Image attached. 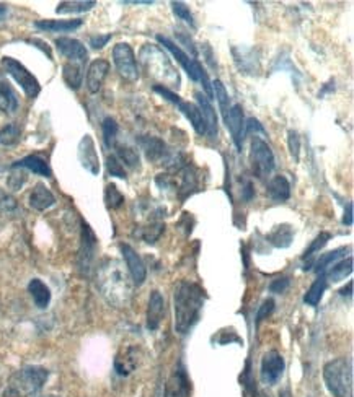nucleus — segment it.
Here are the masks:
<instances>
[{"label": "nucleus", "mask_w": 354, "mask_h": 397, "mask_svg": "<svg viewBox=\"0 0 354 397\" xmlns=\"http://www.w3.org/2000/svg\"><path fill=\"white\" fill-rule=\"evenodd\" d=\"M116 259H105L97 269V287L108 303L116 308L128 307L133 296V282Z\"/></svg>", "instance_id": "nucleus-1"}, {"label": "nucleus", "mask_w": 354, "mask_h": 397, "mask_svg": "<svg viewBox=\"0 0 354 397\" xmlns=\"http://www.w3.org/2000/svg\"><path fill=\"white\" fill-rule=\"evenodd\" d=\"M206 300V291L194 282H180L174 295L175 331L186 336L199 321Z\"/></svg>", "instance_id": "nucleus-2"}, {"label": "nucleus", "mask_w": 354, "mask_h": 397, "mask_svg": "<svg viewBox=\"0 0 354 397\" xmlns=\"http://www.w3.org/2000/svg\"><path fill=\"white\" fill-rule=\"evenodd\" d=\"M49 371L43 367H25L13 373L2 397H35L46 385Z\"/></svg>", "instance_id": "nucleus-3"}, {"label": "nucleus", "mask_w": 354, "mask_h": 397, "mask_svg": "<svg viewBox=\"0 0 354 397\" xmlns=\"http://www.w3.org/2000/svg\"><path fill=\"white\" fill-rule=\"evenodd\" d=\"M324 380L333 397H354V373L349 358H335L326 363Z\"/></svg>", "instance_id": "nucleus-4"}, {"label": "nucleus", "mask_w": 354, "mask_h": 397, "mask_svg": "<svg viewBox=\"0 0 354 397\" xmlns=\"http://www.w3.org/2000/svg\"><path fill=\"white\" fill-rule=\"evenodd\" d=\"M140 59H142V64L147 67L149 74H152V77H157V79L165 81L169 86H176V88H178V72L171 66L170 59L167 57V54L163 52L158 46H144L142 51H140ZM169 86H167V88H169Z\"/></svg>", "instance_id": "nucleus-5"}, {"label": "nucleus", "mask_w": 354, "mask_h": 397, "mask_svg": "<svg viewBox=\"0 0 354 397\" xmlns=\"http://www.w3.org/2000/svg\"><path fill=\"white\" fill-rule=\"evenodd\" d=\"M157 41L163 46V48L167 49V51L171 52V56H174L176 59V62H178L180 66L185 68V72L188 74L189 79H192L193 81H201L203 88H204V91H206V97L207 98L211 99L212 97H214V93H212V85H211V81H209V77H207L206 70H204L203 66L196 61V59H193L192 56H188V54H186L178 44H175L174 41L167 38V36L158 35Z\"/></svg>", "instance_id": "nucleus-6"}, {"label": "nucleus", "mask_w": 354, "mask_h": 397, "mask_svg": "<svg viewBox=\"0 0 354 397\" xmlns=\"http://www.w3.org/2000/svg\"><path fill=\"white\" fill-rule=\"evenodd\" d=\"M0 64H2L3 70H6L7 74L10 75L12 79L21 86V90L25 91L26 97H28V98H36V97H38L39 91H41L39 81H38V79H36L33 74H31L28 68L24 66V64L18 62L17 59L7 57V56L2 57V61H0Z\"/></svg>", "instance_id": "nucleus-7"}, {"label": "nucleus", "mask_w": 354, "mask_h": 397, "mask_svg": "<svg viewBox=\"0 0 354 397\" xmlns=\"http://www.w3.org/2000/svg\"><path fill=\"white\" fill-rule=\"evenodd\" d=\"M250 162H252L253 173H255L257 177H260V180L271 175V171L274 170L273 150L258 135L253 137L252 145H250Z\"/></svg>", "instance_id": "nucleus-8"}, {"label": "nucleus", "mask_w": 354, "mask_h": 397, "mask_svg": "<svg viewBox=\"0 0 354 397\" xmlns=\"http://www.w3.org/2000/svg\"><path fill=\"white\" fill-rule=\"evenodd\" d=\"M113 62L122 79L136 81L139 79V67L136 62V54L128 43H118L113 48Z\"/></svg>", "instance_id": "nucleus-9"}, {"label": "nucleus", "mask_w": 354, "mask_h": 397, "mask_svg": "<svg viewBox=\"0 0 354 397\" xmlns=\"http://www.w3.org/2000/svg\"><path fill=\"white\" fill-rule=\"evenodd\" d=\"M97 251V236L88 226V223L82 222V235H80V249H79V271L87 275L92 269V262Z\"/></svg>", "instance_id": "nucleus-10"}, {"label": "nucleus", "mask_w": 354, "mask_h": 397, "mask_svg": "<svg viewBox=\"0 0 354 397\" xmlns=\"http://www.w3.org/2000/svg\"><path fill=\"white\" fill-rule=\"evenodd\" d=\"M286 368L284 357L276 350H270L261 358V378L270 386L276 385L283 376Z\"/></svg>", "instance_id": "nucleus-11"}, {"label": "nucleus", "mask_w": 354, "mask_h": 397, "mask_svg": "<svg viewBox=\"0 0 354 397\" xmlns=\"http://www.w3.org/2000/svg\"><path fill=\"white\" fill-rule=\"evenodd\" d=\"M245 116H243V108L240 106V104H232L229 109V113H227V117L224 119L227 129L230 130V134H232V140L235 144V147L237 150H242V145H243V139L245 135H247V132H245Z\"/></svg>", "instance_id": "nucleus-12"}, {"label": "nucleus", "mask_w": 354, "mask_h": 397, "mask_svg": "<svg viewBox=\"0 0 354 397\" xmlns=\"http://www.w3.org/2000/svg\"><path fill=\"white\" fill-rule=\"evenodd\" d=\"M120 249L122 253V258H124L129 275L133 278V284L138 287L142 285L145 282V277H147V269H145V264L142 262V259H140V255L136 253L129 244H121Z\"/></svg>", "instance_id": "nucleus-13"}, {"label": "nucleus", "mask_w": 354, "mask_h": 397, "mask_svg": "<svg viewBox=\"0 0 354 397\" xmlns=\"http://www.w3.org/2000/svg\"><path fill=\"white\" fill-rule=\"evenodd\" d=\"M56 48L62 56L67 57V61L69 62H75V64H80V66H85L88 61L87 49H85V46L82 44L79 39L66 38V36L64 38H57Z\"/></svg>", "instance_id": "nucleus-14"}, {"label": "nucleus", "mask_w": 354, "mask_h": 397, "mask_svg": "<svg viewBox=\"0 0 354 397\" xmlns=\"http://www.w3.org/2000/svg\"><path fill=\"white\" fill-rule=\"evenodd\" d=\"M79 159L80 165L85 168L88 173H92L93 176H97L100 173V159L97 148H95L93 139L88 134L82 137L79 144Z\"/></svg>", "instance_id": "nucleus-15"}, {"label": "nucleus", "mask_w": 354, "mask_h": 397, "mask_svg": "<svg viewBox=\"0 0 354 397\" xmlns=\"http://www.w3.org/2000/svg\"><path fill=\"white\" fill-rule=\"evenodd\" d=\"M194 98L198 101V108L203 114L204 124H206V134L211 137V139H216L217 130H219V124H217V114L216 109L212 108L211 99L203 93V91H196L194 93Z\"/></svg>", "instance_id": "nucleus-16"}, {"label": "nucleus", "mask_w": 354, "mask_h": 397, "mask_svg": "<svg viewBox=\"0 0 354 397\" xmlns=\"http://www.w3.org/2000/svg\"><path fill=\"white\" fill-rule=\"evenodd\" d=\"M189 396V380L185 368L178 365L171 373L165 385V396L163 397H188Z\"/></svg>", "instance_id": "nucleus-17"}, {"label": "nucleus", "mask_w": 354, "mask_h": 397, "mask_svg": "<svg viewBox=\"0 0 354 397\" xmlns=\"http://www.w3.org/2000/svg\"><path fill=\"white\" fill-rule=\"evenodd\" d=\"M108 72H110V62L105 61V59H97V61L90 64L87 72V88L90 93H98L103 81L108 77Z\"/></svg>", "instance_id": "nucleus-18"}, {"label": "nucleus", "mask_w": 354, "mask_h": 397, "mask_svg": "<svg viewBox=\"0 0 354 397\" xmlns=\"http://www.w3.org/2000/svg\"><path fill=\"white\" fill-rule=\"evenodd\" d=\"M165 316V300L160 295V291L153 290L149 298L147 308V327L151 331H157L160 327V322Z\"/></svg>", "instance_id": "nucleus-19"}, {"label": "nucleus", "mask_w": 354, "mask_h": 397, "mask_svg": "<svg viewBox=\"0 0 354 397\" xmlns=\"http://www.w3.org/2000/svg\"><path fill=\"white\" fill-rule=\"evenodd\" d=\"M138 142L142 148V152L145 153L149 162H158L165 157L167 153V145L160 137H153V135H140L138 139Z\"/></svg>", "instance_id": "nucleus-20"}, {"label": "nucleus", "mask_w": 354, "mask_h": 397, "mask_svg": "<svg viewBox=\"0 0 354 397\" xmlns=\"http://www.w3.org/2000/svg\"><path fill=\"white\" fill-rule=\"evenodd\" d=\"M138 349L136 347H128V349H122L120 354L116 355L115 360V368L118 375L128 376L138 368Z\"/></svg>", "instance_id": "nucleus-21"}, {"label": "nucleus", "mask_w": 354, "mask_h": 397, "mask_svg": "<svg viewBox=\"0 0 354 397\" xmlns=\"http://www.w3.org/2000/svg\"><path fill=\"white\" fill-rule=\"evenodd\" d=\"M12 168H20V170L24 168V170H28L31 173H35V175H39L43 177L53 176V171L51 168H49L46 159L38 157V155H30V157L18 159V162L13 163Z\"/></svg>", "instance_id": "nucleus-22"}, {"label": "nucleus", "mask_w": 354, "mask_h": 397, "mask_svg": "<svg viewBox=\"0 0 354 397\" xmlns=\"http://www.w3.org/2000/svg\"><path fill=\"white\" fill-rule=\"evenodd\" d=\"M80 18L74 20H38L35 21V28L41 31H48V33H67V31H74L82 26Z\"/></svg>", "instance_id": "nucleus-23"}, {"label": "nucleus", "mask_w": 354, "mask_h": 397, "mask_svg": "<svg viewBox=\"0 0 354 397\" xmlns=\"http://www.w3.org/2000/svg\"><path fill=\"white\" fill-rule=\"evenodd\" d=\"M266 194L273 202H286L290 197V184L288 177L283 175H278L271 177L266 186Z\"/></svg>", "instance_id": "nucleus-24"}, {"label": "nucleus", "mask_w": 354, "mask_h": 397, "mask_svg": "<svg viewBox=\"0 0 354 397\" xmlns=\"http://www.w3.org/2000/svg\"><path fill=\"white\" fill-rule=\"evenodd\" d=\"M56 204V197H54V194L49 191L46 186L44 184H36L35 189L31 191L30 194V205L33 207L35 210H38V212H44V210H48L49 207H53V205Z\"/></svg>", "instance_id": "nucleus-25"}, {"label": "nucleus", "mask_w": 354, "mask_h": 397, "mask_svg": "<svg viewBox=\"0 0 354 397\" xmlns=\"http://www.w3.org/2000/svg\"><path fill=\"white\" fill-rule=\"evenodd\" d=\"M199 188V180H198V171L193 166H185L181 170V181L180 186L176 188V194L180 195L181 200H185L188 195L196 193Z\"/></svg>", "instance_id": "nucleus-26"}, {"label": "nucleus", "mask_w": 354, "mask_h": 397, "mask_svg": "<svg viewBox=\"0 0 354 397\" xmlns=\"http://www.w3.org/2000/svg\"><path fill=\"white\" fill-rule=\"evenodd\" d=\"M176 108L180 109L181 113H183V116L192 122L194 132H196L198 135H204L206 134V124H204V119H203V114L199 111V108L196 106L194 103H186L181 99V101L176 104Z\"/></svg>", "instance_id": "nucleus-27"}, {"label": "nucleus", "mask_w": 354, "mask_h": 397, "mask_svg": "<svg viewBox=\"0 0 354 397\" xmlns=\"http://www.w3.org/2000/svg\"><path fill=\"white\" fill-rule=\"evenodd\" d=\"M28 291L35 304L39 309H46L49 307V303H51V290L48 289L44 282H41L39 278H33L28 284Z\"/></svg>", "instance_id": "nucleus-28"}, {"label": "nucleus", "mask_w": 354, "mask_h": 397, "mask_svg": "<svg viewBox=\"0 0 354 397\" xmlns=\"http://www.w3.org/2000/svg\"><path fill=\"white\" fill-rule=\"evenodd\" d=\"M18 109V97L15 90L7 81L0 80V111L6 114H15Z\"/></svg>", "instance_id": "nucleus-29"}, {"label": "nucleus", "mask_w": 354, "mask_h": 397, "mask_svg": "<svg viewBox=\"0 0 354 397\" xmlns=\"http://www.w3.org/2000/svg\"><path fill=\"white\" fill-rule=\"evenodd\" d=\"M62 79L72 90H79L84 80V66L75 62H66L62 67Z\"/></svg>", "instance_id": "nucleus-30"}, {"label": "nucleus", "mask_w": 354, "mask_h": 397, "mask_svg": "<svg viewBox=\"0 0 354 397\" xmlns=\"http://www.w3.org/2000/svg\"><path fill=\"white\" fill-rule=\"evenodd\" d=\"M353 273V258L343 259V261L335 262L333 266L330 267L328 272H325L324 275L326 278V282H342L346 278L348 275Z\"/></svg>", "instance_id": "nucleus-31"}, {"label": "nucleus", "mask_w": 354, "mask_h": 397, "mask_svg": "<svg viewBox=\"0 0 354 397\" xmlns=\"http://www.w3.org/2000/svg\"><path fill=\"white\" fill-rule=\"evenodd\" d=\"M326 287H328V282H326L324 273H320V277L317 278L314 284L310 285V289L307 290L306 296H304V301H306L308 307H317V304L320 303L322 296L325 293Z\"/></svg>", "instance_id": "nucleus-32"}, {"label": "nucleus", "mask_w": 354, "mask_h": 397, "mask_svg": "<svg viewBox=\"0 0 354 397\" xmlns=\"http://www.w3.org/2000/svg\"><path fill=\"white\" fill-rule=\"evenodd\" d=\"M292 238H294L292 228L289 225H281L268 236V241H270L273 246H276V248H289L290 243H292Z\"/></svg>", "instance_id": "nucleus-33"}, {"label": "nucleus", "mask_w": 354, "mask_h": 397, "mask_svg": "<svg viewBox=\"0 0 354 397\" xmlns=\"http://www.w3.org/2000/svg\"><path fill=\"white\" fill-rule=\"evenodd\" d=\"M116 147V158L120 159L122 166H128L131 170L139 168V153L134 148L128 147V145H115Z\"/></svg>", "instance_id": "nucleus-34"}, {"label": "nucleus", "mask_w": 354, "mask_h": 397, "mask_svg": "<svg viewBox=\"0 0 354 397\" xmlns=\"http://www.w3.org/2000/svg\"><path fill=\"white\" fill-rule=\"evenodd\" d=\"M348 251H349V248H339V249L331 251V253L324 254L319 259V261L315 262V272L317 273H325L331 266H333L335 262L339 261V259H342L343 255L348 253Z\"/></svg>", "instance_id": "nucleus-35"}, {"label": "nucleus", "mask_w": 354, "mask_h": 397, "mask_svg": "<svg viewBox=\"0 0 354 397\" xmlns=\"http://www.w3.org/2000/svg\"><path fill=\"white\" fill-rule=\"evenodd\" d=\"M211 85H212V93H214L217 103H219V109H221V114H222V119H225L227 113H229V109H230L229 93H227L225 86H224V84H222L221 80H214Z\"/></svg>", "instance_id": "nucleus-36"}, {"label": "nucleus", "mask_w": 354, "mask_h": 397, "mask_svg": "<svg viewBox=\"0 0 354 397\" xmlns=\"http://www.w3.org/2000/svg\"><path fill=\"white\" fill-rule=\"evenodd\" d=\"M163 230H165V225H163L162 222H152L151 225L139 228V231L136 233V235H138L139 238H142L145 243L153 244L158 238H160Z\"/></svg>", "instance_id": "nucleus-37"}, {"label": "nucleus", "mask_w": 354, "mask_h": 397, "mask_svg": "<svg viewBox=\"0 0 354 397\" xmlns=\"http://www.w3.org/2000/svg\"><path fill=\"white\" fill-rule=\"evenodd\" d=\"M97 6V2L93 0H87V2H79V0H74V2H61L56 8L57 13L61 15H66V13H82V12H88Z\"/></svg>", "instance_id": "nucleus-38"}, {"label": "nucleus", "mask_w": 354, "mask_h": 397, "mask_svg": "<svg viewBox=\"0 0 354 397\" xmlns=\"http://www.w3.org/2000/svg\"><path fill=\"white\" fill-rule=\"evenodd\" d=\"M21 129L18 124H7L6 127L0 129V145L3 147H13L20 142Z\"/></svg>", "instance_id": "nucleus-39"}, {"label": "nucleus", "mask_w": 354, "mask_h": 397, "mask_svg": "<svg viewBox=\"0 0 354 397\" xmlns=\"http://www.w3.org/2000/svg\"><path fill=\"white\" fill-rule=\"evenodd\" d=\"M102 130H103V142L108 148L115 147L116 145V137H118V130H120V126L118 122L113 119V117H105L102 124Z\"/></svg>", "instance_id": "nucleus-40"}, {"label": "nucleus", "mask_w": 354, "mask_h": 397, "mask_svg": "<svg viewBox=\"0 0 354 397\" xmlns=\"http://www.w3.org/2000/svg\"><path fill=\"white\" fill-rule=\"evenodd\" d=\"M105 204L111 210L120 209L124 204V195L120 193V189L115 184H108L105 188Z\"/></svg>", "instance_id": "nucleus-41"}, {"label": "nucleus", "mask_w": 354, "mask_h": 397, "mask_svg": "<svg viewBox=\"0 0 354 397\" xmlns=\"http://www.w3.org/2000/svg\"><path fill=\"white\" fill-rule=\"evenodd\" d=\"M171 10L176 15V18H180V20H183L185 23H188L192 28L196 26V23H194V18H193V13L189 12V7L186 6L183 2H171Z\"/></svg>", "instance_id": "nucleus-42"}, {"label": "nucleus", "mask_w": 354, "mask_h": 397, "mask_svg": "<svg viewBox=\"0 0 354 397\" xmlns=\"http://www.w3.org/2000/svg\"><path fill=\"white\" fill-rule=\"evenodd\" d=\"M331 240V235L330 233H326V231H322L319 236H317V238L312 241V244L308 246V249L306 251V254H304V259H310L312 255H314L315 253H319L320 249H324L325 246H326V243H328V241Z\"/></svg>", "instance_id": "nucleus-43"}, {"label": "nucleus", "mask_w": 354, "mask_h": 397, "mask_svg": "<svg viewBox=\"0 0 354 397\" xmlns=\"http://www.w3.org/2000/svg\"><path fill=\"white\" fill-rule=\"evenodd\" d=\"M17 199L8 194L6 189L0 188V213H10L17 210Z\"/></svg>", "instance_id": "nucleus-44"}, {"label": "nucleus", "mask_w": 354, "mask_h": 397, "mask_svg": "<svg viewBox=\"0 0 354 397\" xmlns=\"http://www.w3.org/2000/svg\"><path fill=\"white\" fill-rule=\"evenodd\" d=\"M106 168H108V173H110L111 176L120 177V180H126L124 166L121 165V162L116 158V155H110V157L106 158Z\"/></svg>", "instance_id": "nucleus-45"}, {"label": "nucleus", "mask_w": 354, "mask_h": 397, "mask_svg": "<svg viewBox=\"0 0 354 397\" xmlns=\"http://www.w3.org/2000/svg\"><path fill=\"white\" fill-rule=\"evenodd\" d=\"M288 145H289V152L292 155V158L299 162V153H301V137L296 130H289L288 132Z\"/></svg>", "instance_id": "nucleus-46"}, {"label": "nucleus", "mask_w": 354, "mask_h": 397, "mask_svg": "<svg viewBox=\"0 0 354 397\" xmlns=\"http://www.w3.org/2000/svg\"><path fill=\"white\" fill-rule=\"evenodd\" d=\"M273 311H274V300L268 298L263 301L261 307L258 308V313H257V326H260V322L265 321V319Z\"/></svg>", "instance_id": "nucleus-47"}, {"label": "nucleus", "mask_w": 354, "mask_h": 397, "mask_svg": "<svg viewBox=\"0 0 354 397\" xmlns=\"http://www.w3.org/2000/svg\"><path fill=\"white\" fill-rule=\"evenodd\" d=\"M289 284H290L289 277L276 278V280H273L270 284V291H271V293H278V295L284 293V291L289 289Z\"/></svg>", "instance_id": "nucleus-48"}, {"label": "nucleus", "mask_w": 354, "mask_h": 397, "mask_svg": "<svg viewBox=\"0 0 354 397\" xmlns=\"http://www.w3.org/2000/svg\"><path fill=\"white\" fill-rule=\"evenodd\" d=\"M25 181H26V176H25V173H21V171L12 173V175L8 176V186H10L12 191L21 189V186L25 184Z\"/></svg>", "instance_id": "nucleus-49"}, {"label": "nucleus", "mask_w": 354, "mask_h": 397, "mask_svg": "<svg viewBox=\"0 0 354 397\" xmlns=\"http://www.w3.org/2000/svg\"><path fill=\"white\" fill-rule=\"evenodd\" d=\"M110 39H111V35H95V36H90L88 41L93 49H102V48H105Z\"/></svg>", "instance_id": "nucleus-50"}, {"label": "nucleus", "mask_w": 354, "mask_h": 397, "mask_svg": "<svg viewBox=\"0 0 354 397\" xmlns=\"http://www.w3.org/2000/svg\"><path fill=\"white\" fill-rule=\"evenodd\" d=\"M343 223L346 226L353 225V204L348 202L346 209H344V217H343Z\"/></svg>", "instance_id": "nucleus-51"}, {"label": "nucleus", "mask_w": 354, "mask_h": 397, "mask_svg": "<svg viewBox=\"0 0 354 397\" xmlns=\"http://www.w3.org/2000/svg\"><path fill=\"white\" fill-rule=\"evenodd\" d=\"M253 194H255V191H253L252 182L247 181V182H245V188H243V191H242V197H243L245 200H252Z\"/></svg>", "instance_id": "nucleus-52"}, {"label": "nucleus", "mask_w": 354, "mask_h": 397, "mask_svg": "<svg viewBox=\"0 0 354 397\" xmlns=\"http://www.w3.org/2000/svg\"><path fill=\"white\" fill-rule=\"evenodd\" d=\"M8 15V7L3 6V3H0V23L6 20Z\"/></svg>", "instance_id": "nucleus-53"}, {"label": "nucleus", "mask_w": 354, "mask_h": 397, "mask_svg": "<svg viewBox=\"0 0 354 397\" xmlns=\"http://www.w3.org/2000/svg\"><path fill=\"white\" fill-rule=\"evenodd\" d=\"M351 291H353V282H349V284H348V289H346V287H344V289L342 290V295H343V296H346V295H348V296H351V295H353Z\"/></svg>", "instance_id": "nucleus-54"}, {"label": "nucleus", "mask_w": 354, "mask_h": 397, "mask_svg": "<svg viewBox=\"0 0 354 397\" xmlns=\"http://www.w3.org/2000/svg\"><path fill=\"white\" fill-rule=\"evenodd\" d=\"M279 397H292V394H290V389H288V387H286V389H283L279 392Z\"/></svg>", "instance_id": "nucleus-55"}, {"label": "nucleus", "mask_w": 354, "mask_h": 397, "mask_svg": "<svg viewBox=\"0 0 354 397\" xmlns=\"http://www.w3.org/2000/svg\"><path fill=\"white\" fill-rule=\"evenodd\" d=\"M257 397H270V396H266L265 392H258V396Z\"/></svg>", "instance_id": "nucleus-56"}, {"label": "nucleus", "mask_w": 354, "mask_h": 397, "mask_svg": "<svg viewBox=\"0 0 354 397\" xmlns=\"http://www.w3.org/2000/svg\"><path fill=\"white\" fill-rule=\"evenodd\" d=\"M46 397H56V396H46Z\"/></svg>", "instance_id": "nucleus-57"}]
</instances>
